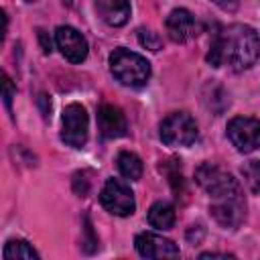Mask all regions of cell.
I'll use <instances>...</instances> for the list:
<instances>
[{
    "mask_svg": "<svg viewBox=\"0 0 260 260\" xmlns=\"http://www.w3.org/2000/svg\"><path fill=\"white\" fill-rule=\"evenodd\" d=\"M199 258H232V254H221V252H203Z\"/></svg>",
    "mask_w": 260,
    "mask_h": 260,
    "instance_id": "22",
    "label": "cell"
},
{
    "mask_svg": "<svg viewBox=\"0 0 260 260\" xmlns=\"http://www.w3.org/2000/svg\"><path fill=\"white\" fill-rule=\"evenodd\" d=\"M95 8L110 26H122L130 16V0H95Z\"/></svg>",
    "mask_w": 260,
    "mask_h": 260,
    "instance_id": "13",
    "label": "cell"
},
{
    "mask_svg": "<svg viewBox=\"0 0 260 260\" xmlns=\"http://www.w3.org/2000/svg\"><path fill=\"white\" fill-rule=\"evenodd\" d=\"M110 69L122 85L130 87H140L150 77V63L142 55L128 49H116L110 55Z\"/></svg>",
    "mask_w": 260,
    "mask_h": 260,
    "instance_id": "2",
    "label": "cell"
},
{
    "mask_svg": "<svg viewBox=\"0 0 260 260\" xmlns=\"http://www.w3.org/2000/svg\"><path fill=\"white\" fill-rule=\"evenodd\" d=\"M242 175L252 193L260 195V160H250L242 167Z\"/></svg>",
    "mask_w": 260,
    "mask_h": 260,
    "instance_id": "17",
    "label": "cell"
},
{
    "mask_svg": "<svg viewBox=\"0 0 260 260\" xmlns=\"http://www.w3.org/2000/svg\"><path fill=\"white\" fill-rule=\"evenodd\" d=\"M4 104H6V108L10 110V104H12V95H14V87H12V81H10V77L4 73Z\"/></svg>",
    "mask_w": 260,
    "mask_h": 260,
    "instance_id": "19",
    "label": "cell"
},
{
    "mask_svg": "<svg viewBox=\"0 0 260 260\" xmlns=\"http://www.w3.org/2000/svg\"><path fill=\"white\" fill-rule=\"evenodd\" d=\"M98 128L106 138H120L128 130L124 112L114 104H104L98 110Z\"/></svg>",
    "mask_w": 260,
    "mask_h": 260,
    "instance_id": "12",
    "label": "cell"
},
{
    "mask_svg": "<svg viewBox=\"0 0 260 260\" xmlns=\"http://www.w3.org/2000/svg\"><path fill=\"white\" fill-rule=\"evenodd\" d=\"M55 43L61 51V55L71 63H81L87 57V41L85 37L73 28V26H57L55 30Z\"/></svg>",
    "mask_w": 260,
    "mask_h": 260,
    "instance_id": "9",
    "label": "cell"
},
{
    "mask_svg": "<svg viewBox=\"0 0 260 260\" xmlns=\"http://www.w3.org/2000/svg\"><path fill=\"white\" fill-rule=\"evenodd\" d=\"M228 138L240 152H252L260 146V120L236 116L228 124Z\"/></svg>",
    "mask_w": 260,
    "mask_h": 260,
    "instance_id": "6",
    "label": "cell"
},
{
    "mask_svg": "<svg viewBox=\"0 0 260 260\" xmlns=\"http://www.w3.org/2000/svg\"><path fill=\"white\" fill-rule=\"evenodd\" d=\"M165 26H167L169 39L175 41V43H185V41H189L197 35V22H195L193 14L185 8H175L167 16Z\"/></svg>",
    "mask_w": 260,
    "mask_h": 260,
    "instance_id": "11",
    "label": "cell"
},
{
    "mask_svg": "<svg viewBox=\"0 0 260 260\" xmlns=\"http://www.w3.org/2000/svg\"><path fill=\"white\" fill-rule=\"evenodd\" d=\"M138 41H140L142 47H146V49H150V51H158V49L162 47L160 37H158L156 32H152L150 28H140V30H138Z\"/></svg>",
    "mask_w": 260,
    "mask_h": 260,
    "instance_id": "18",
    "label": "cell"
},
{
    "mask_svg": "<svg viewBox=\"0 0 260 260\" xmlns=\"http://www.w3.org/2000/svg\"><path fill=\"white\" fill-rule=\"evenodd\" d=\"M26 2H35V0H26Z\"/></svg>",
    "mask_w": 260,
    "mask_h": 260,
    "instance_id": "24",
    "label": "cell"
},
{
    "mask_svg": "<svg viewBox=\"0 0 260 260\" xmlns=\"http://www.w3.org/2000/svg\"><path fill=\"white\" fill-rule=\"evenodd\" d=\"M39 41H41V47H43V51L45 53H51L53 51V43H51V37L43 30V28H39Z\"/></svg>",
    "mask_w": 260,
    "mask_h": 260,
    "instance_id": "20",
    "label": "cell"
},
{
    "mask_svg": "<svg viewBox=\"0 0 260 260\" xmlns=\"http://www.w3.org/2000/svg\"><path fill=\"white\" fill-rule=\"evenodd\" d=\"M195 181L197 185L207 193L211 195L213 199H219V197H228V195H234L240 191V185L238 181L228 173L223 171L221 167L213 165V162H203L197 167L195 171Z\"/></svg>",
    "mask_w": 260,
    "mask_h": 260,
    "instance_id": "3",
    "label": "cell"
},
{
    "mask_svg": "<svg viewBox=\"0 0 260 260\" xmlns=\"http://www.w3.org/2000/svg\"><path fill=\"white\" fill-rule=\"evenodd\" d=\"M221 10H228V12H234L238 8V0H213Z\"/></svg>",
    "mask_w": 260,
    "mask_h": 260,
    "instance_id": "21",
    "label": "cell"
},
{
    "mask_svg": "<svg viewBox=\"0 0 260 260\" xmlns=\"http://www.w3.org/2000/svg\"><path fill=\"white\" fill-rule=\"evenodd\" d=\"M148 223L156 230H171L175 223V207L167 201H156L148 209Z\"/></svg>",
    "mask_w": 260,
    "mask_h": 260,
    "instance_id": "14",
    "label": "cell"
},
{
    "mask_svg": "<svg viewBox=\"0 0 260 260\" xmlns=\"http://www.w3.org/2000/svg\"><path fill=\"white\" fill-rule=\"evenodd\" d=\"M116 162H118V171H120L126 179L136 181V179L142 177V160H140L134 152H128V150L120 152Z\"/></svg>",
    "mask_w": 260,
    "mask_h": 260,
    "instance_id": "15",
    "label": "cell"
},
{
    "mask_svg": "<svg viewBox=\"0 0 260 260\" xmlns=\"http://www.w3.org/2000/svg\"><path fill=\"white\" fill-rule=\"evenodd\" d=\"M2 256H4V260H16V258L32 260V258H39L37 250L26 240H10V242H6Z\"/></svg>",
    "mask_w": 260,
    "mask_h": 260,
    "instance_id": "16",
    "label": "cell"
},
{
    "mask_svg": "<svg viewBox=\"0 0 260 260\" xmlns=\"http://www.w3.org/2000/svg\"><path fill=\"white\" fill-rule=\"evenodd\" d=\"M100 201L112 215H120V217L132 215L134 207H136L134 193L120 179H108L106 181V185L102 187V193H100Z\"/></svg>",
    "mask_w": 260,
    "mask_h": 260,
    "instance_id": "5",
    "label": "cell"
},
{
    "mask_svg": "<svg viewBox=\"0 0 260 260\" xmlns=\"http://www.w3.org/2000/svg\"><path fill=\"white\" fill-rule=\"evenodd\" d=\"M67 4H71V0H67Z\"/></svg>",
    "mask_w": 260,
    "mask_h": 260,
    "instance_id": "23",
    "label": "cell"
},
{
    "mask_svg": "<svg viewBox=\"0 0 260 260\" xmlns=\"http://www.w3.org/2000/svg\"><path fill=\"white\" fill-rule=\"evenodd\" d=\"M211 215L215 217V221L223 228H238L244 217H246V203L244 199L240 197V191L234 193V195H228V197H219L211 203L209 207Z\"/></svg>",
    "mask_w": 260,
    "mask_h": 260,
    "instance_id": "8",
    "label": "cell"
},
{
    "mask_svg": "<svg viewBox=\"0 0 260 260\" xmlns=\"http://www.w3.org/2000/svg\"><path fill=\"white\" fill-rule=\"evenodd\" d=\"M61 140L73 148H81L87 142V112L81 104H69L63 110Z\"/></svg>",
    "mask_w": 260,
    "mask_h": 260,
    "instance_id": "7",
    "label": "cell"
},
{
    "mask_svg": "<svg viewBox=\"0 0 260 260\" xmlns=\"http://www.w3.org/2000/svg\"><path fill=\"white\" fill-rule=\"evenodd\" d=\"M134 246H136V252L144 258H177L179 256V248L171 240L150 232L138 234L134 240Z\"/></svg>",
    "mask_w": 260,
    "mask_h": 260,
    "instance_id": "10",
    "label": "cell"
},
{
    "mask_svg": "<svg viewBox=\"0 0 260 260\" xmlns=\"http://www.w3.org/2000/svg\"><path fill=\"white\" fill-rule=\"evenodd\" d=\"M158 134L167 146H189L197 138V124L187 112H173L160 122Z\"/></svg>",
    "mask_w": 260,
    "mask_h": 260,
    "instance_id": "4",
    "label": "cell"
},
{
    "mask_svg": "<svg viewBox=\"0 0 260 260\" xmlns=\"http://www.w3.org/2000/svg\"><path fill=\"white\" fill-rule=\"evenodd\" d=\"M260 57V37L248 24H230L221 28L207 53L213 67L228 65L234 71L252 67Z\"/></svg>",
    "mask_w": 260,
    "mask_h": 260,
    "instance_id": "1",
    "label": "cell"
}]
</instances>
